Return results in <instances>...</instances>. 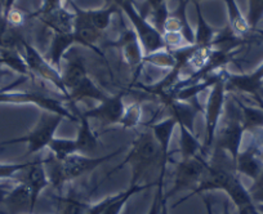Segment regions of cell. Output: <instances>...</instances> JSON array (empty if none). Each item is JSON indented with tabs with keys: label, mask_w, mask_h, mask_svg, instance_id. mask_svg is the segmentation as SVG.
<instances>
[{
	"label": "cell",
	"mask_w": 263,
	"mask_h": 214,
	"mask_svg": "<svg viewBox=\"0 0 263 214\" xmlns=\"http://www.w3.org/2000/svg\"><path fill=\"white\" fill-rule=\"evenodd\" d=\"M126 164L132 168V178L129 186L141 185V180L145 177L147 172L155 167H160L163 164V155L159 143L156 142L151 129L143 130L137 134L135 141L132 142L130 150L125 156L123 162L110 170L106 178H110L120 169H123Z\"/></svg>",
	"instance_id": "obj_1"
},
{
	"label": "cell",
	"mask_w": 263,
	"mask_h": 214,
	"mask_svg": "<svg viewBox=\"0 0 263 214\" xmlns=\"http://www.w3.org/2000/svg\"><path fill=\"white\" fill-rule=\"evenodd\" d=\"M119 152H121V148H118L114 152L101 156V158H90V156L82 155V153H75V155L69 156L63 162H58L57 159L49 152V155L44 158V167L52 187L57 190L58 193H62L66 183L71 182L87 173L93 172L103 163L108 162L116 155H119Z\"/></svg>",
	"instance_id": "obj_2"
},
{
	"label": "cell",
	"mask_w": 263,
	"mask_h": 214,
	"mask_svg": "<svg viewBox=\"0 0 263 214\" xmlns=\"http://www.w3.org/2000/svg\"><path fill=\"white\" fill-rule=\"evenodd\" d=\"M63 119L65 118L62 115L53 114V112L49 114V112H47L44 110V111H42L39 122H37V124L35 125V128L31 132L27 133L26 135H22V137L12 138V140L0 142V148L25 142L27 143V152L25 155L26 158L27 156L34 155V153L40 152L45 147H48L50 141L54 138L55 132H57L58 127H60Z\"/></svg>",
	"instance_id": "obj_3"
},
{
	"label": "cell",
	"mask_w": 263,
	"mask_h": 214,
	"mask_svg": "<svg viewBox=\"0 0 263 214\" xmlns=\"http://www.w3.org/2000/svg\"><path fill=\"white\" fill-rule=\"evenodd\" d=\"M26 76L16 80L8 87L0 89V103H9V105H25V103H32L39 107H42L45 111L53 112V114L62 115L65 119H69L71 122L78 123V118L71 111L66 110L62 106L61 101L53 100L47 95L39 94V93L30 92H13L14 88L21 85L25 82Z\"/></svg>",
	"instance_id": "obj_4"
},
{
	"label": "cell",
	"mask_w": 263,
	"mask_h": 214,
	"mask_svg": "<svg viewBox=\"0 0 263 214\" xmlns=\"http://www.w3.org/2000/svg\"><path fill=\"white\" fill-rule=\"evenodd\" d=\"M226 105V77H222L214 87L211 88L208 101L203 114L205 118V141L203 143V153L205 158L211 153L214 145L217 128L223 115Z\"/></svg>",
	"instance_id": "obj_5"
},
{
	"label": "cell",
	"mask_w": 263,
	"mask_h": 214,
	"mask_svg": "<svg viewBox=\"0 0 263 214\" xmlns=\"http://www.w3.org/2000/svg\"><path fill=\"white\" fill-rule=\"evenodd\" d=\"M118 7L123 9L124 13L128 16V18L133 24L136 34H137L141 45H142L145 57L165 49L163 34L158 31L145 17L141 16L132 0H124Z\"/></svg>",
	"instance_id": "obj_6"
},
{
	"label": "cell",
	"mask_w": 263,
	"mask_h": 214,
	"mask_svg": "<svg viewBox=\"0 0 263 214\" xmlns=\"http://www.w3.org/2000/svg\"><path fill=\"white\" fill-rule=\"evenodd\" d=\"M206 165H208V160L203 155H199L196 158L182 159L181 162L177 163L173 187L165 193L166 198L169 199L187 190L194 191L200 182L206 169Z\"/></svg>",
	"instance_id": "obj_7"
},
{
	"label": "cell",
	"mask_w": 263,
	"mask_h": 214,
	"mask_svg": "<svg viewBox=\"0 0 263 214\" xmlns=\"http://www.w3.org/2000/svg\"><path fill=\"white\" fill-rule=\"evenodd\" d=\"M244 128L230 112H227L224 119H221L214 137V148L224 151L231 156L234 163H236L239 155L240 142L242 138Z\"/></svg>",
	"instance_id": "obj_8"
},
{
	"label": "cell",
	"mask_w": 263,
	"mask_h": 214,
	"mask_svg": "<svg viewBox=\"0 0 263 214\" xmlns=\"http://www.w3.org/2000/svg\"><path fill=\"white\" fill-rule=\"evenodd\" d=\"M22 45H24L25 48V61H26V65L27 67H29L30 71H32L35 75L42 77L45 82L54 85V87L65 95V98L69 100V92L66 89L65 84H63L61 72L58 71L48 60H45L44 57L40 56L39 52H37L35 48H32L29 43L24 40Z\"/></svg>",
	"instance_id": "obj_9"
},
{
	"label": "cell",
	"mask_w": 263,
	"mask_h": 214,
	"mask_svg": "<svg viewBox=\"0 0 263 214\" xmlns=\"http://www.w3.org/2000/svg\"><path fill=\"white\" fill-rule=\"evenodd\" d=\"M14 182H22L29 187L30 193H31L32 208L35 209L40 193L50 185L44 167V158L37 156L34 160L29 162L27 167L14 177Z\"/></svg>",
	"instance_id": "obj_10"
},
{
	"label": "cell",
	"mask_w": 263,
	"mask_h": 214,
	"mask_svg": "<svg viewBox=\"0 0 263 214\" xmlns=\"http://www.w3.org/2000/svg\"><path fill=\"white\" fill-rule=\"evenodd\" d=\"M124 93L107 97L101 101L100 105L82 112L87 119H97L103 125H114L120 124L123 115L125 112V105H124Z\"/></svg>",
	"instance_id": "obj_11"
},
{
	"label": "cell",
	"mask_w": 263,
	"mask_h": 214,
	"mask_svg": "<svg viewBox=\"0 0 263 214\" xmlns=\"http://www.w3.org/2000/svg\"><path fill=\"white\" fill-rule=\"evenodd\" d=\"M70 4L75 9L74 30H72L75 43H80V44L85 45V47L90 48V49L97 50L96 49V44L102 39V32L93 26V24L88 18L87 12L84 9H80L72 2Z\"/></svg>",
	"instance_id": "obj_12"
},
{
	"label": "cell",
	"mask_w": 263,
	"mask_h": 214,
	"mask_svg": "<svg viewBox=\"0 0 263 214\" xmlns=\"http://www.w3.org/2000/svg\"><path fill=\"white\" fill-rule=\"evenodd\" d=\"M177 122L173 116H169L166 119L160 120V122L151 123L148 128L153 132L156 142L159 143L163 155V164H161L160 173L166 174V164L169 162V147H171L172 138H173L174 128L177 127Z\"/></svg>",
	"instance_id": "obj_13"
},
{
	"label": "cell",
	"mask_w": 263,
	"mask_h": 214,
	"mask_svg": "<svg viewBox=\"0 0 263 214\" xmlns=\"http://www.w3.org/2000/svg\"><path fill=\"white\" fill-rule=\"evenodd\" d=\"M0 201H3L8 210L12 214H32L34 208H32L31 193H30L29 187L25 183H16L12 190L4 193Z\"/></svg>",
	"instance_id": "obj_14"
},
{
	"label": "cell",
	"mask_w": 263,
	"mask_h": 214,
	"mask_svg": "<svg viewBox=\"0 0 263 214\" xmlns=\"http://www.w3.org/2000/svg\"><path fill=\"white\" fill-rule=\"evenodd\" d=\"M55 214H87L93 204H90L89 198L84 192H77L71 190L69 195L62 196L60 193L54 196Z\"/></svg>",
	"instance_id": "obj_15"
},
{
	"label": "cell",
	"mask_w": 263,
	"mask_h": 214,
	"mask_svg": "<svg viewBox=\"0 0 263 214\" xmlns=\"http://www.w3.org/2000/svg\"><path fill=\"white\" fill-rule=\"evenodd\" d=\"M116 45L123 50L124 60L129 66H138L143 62L145 53L135 30H124Z\"/></svg>",
	"instance_id": "obj_16"
},
{
	"label": "cell",
	"mask_w": 263,
	"mask_h": 214,
	"mask_svg": "<svg viewBox=\"0 0 263 214\" xmlns=\"http://www.w3.org/2000/svg\"><path fill=\"white\" fill-rule=\"evenodd\" d=\"M66 67L63 72L61 74L62 76V82L65 84L67 92H71L72 89L78 87L83 80L88 77L87 67H85L84 61L80 56H78L77 53L70 54V57L66 56Z\"/></svg>",
	"instance_id": "obj_17"
},
{
	"label": "cell",
	"mask_w": 263,
	"mask_h": 214,
	"mask_svg": "<svg viewBox=\"0 0 263 214\" xmlns=\"http://www.w3.org/2000/svg\"><path fill=\"white\" fill-rule=\"evenodd\" d=\"M37 17L45 26L52 29L55 34H72L75 14L70 13L65 7H61L50 13Z\"/></svg>",
	"instance_id": "obj_18"
},
{
	"label": "cell",
	"mask_w": 263,
	"mask_h": 214,
	"mask_svg": "<svg viewBox=\"0 0 263 214\" xmlns=\"http://www.w3.org/2000/svg\"><path fill=\"white\" fill-rule=\"evenodd\" d=\"M78 123H79V128H78V135L75 138L78 153L85 155V153L93 152L98 147V134L93 132L89 124V119H87L82 112L79 114Z\"/></svg>",
	"instance_id": "obj_19"
},
{
	"label": "cell",
	"mask_w": 263,
	"mask_h": 214,
	"mask_svg": "<svg viewBox=\"0 0 263 214\" xmlns=\"http://www.w3.org/2000/svg\"><path fill=\"white\" fill-rule=\"evenodd\" d=\"M166 107L171 111V116H173L176 119L177 124H182L187 128L189 130L194 132V119L196 116L197 111H201L203 110L197 106L192 105L189 102H181V101L177 100H171L166 103Z\"/></svg>",
	"instance_id": "obj_20"
},
{
	"label": "cell",
	"mask_w": 263,
	"mask_h": 214,
	"mask_svg": "<svg viewBox=\"0 0 263 214\" xmlns=\"http://www.w3.org/2000/svg\"><path fill=\"white\" fill-rule=\"evenodd\" d=\"M74 43L75 39L72 34H55L54 32V36L50 43L49 52H48V61L57 70L60 69L61 61L65 57L67 49H70Z\"/></svg>",
	"instance_id": "obj_21"
},
{
	"label": "cell",
	"mask_w": 263,
	"mask_h": 214,
	"mask_svg": "<svg viewBox=\"0 0 263 214\" xmlns=\"http://www.w3.org/2000/svg\"><path fill=\"white\" fill-rule=\"evenodd\" d=\"M179 152L182 159L196 158L199 155H203V143L197 140L194 132L187 129L184 125L179 124ZM205 158V156H204Z\"/></svg>",
	"instance_id": "obj_22"
},
{
	"label": "cell",
	"mask_w": 263,
	"mask_h": 214,
	"mask_svg": "<svg viewBox=\"0 0 263 214\" xmlns=\"http://www.w3.org/2000/svg\"><path fill=\"white\" fill-rule=\"evenodd\" d=\"M236 173H242L253 180H258L260 176V164L255 159L254 152L252 150H247L244 152H239L235 163Z\"/></svg>",
	"instance_id": "obj_23"
},
{
	"label": "cell",
	"mask_w": 263,
	"mask_h": 214,
	"mask_svg": "<svg viewBox=\"0 0 263 214\" xmlns=\"http://www.w3.org/2000/svg\"><path fill=\"white\" fill-rule=\"evenodd\" d=\"M196 11H197V30L195 34V43L196 47H212L213 45L214 39H216V31L212 29L208 25V22L204 20L203 14H201L200 7L196 3Z\"/></svg>",
	"instance_id": "obj_24"
},
{
	"label": "cell",
	"mask_w": 263,
	"mask_h": 214,
	"mask_svg": "<svg viewBox=\"0 0 263 214\" xmlns=\"http://www.w3.org/2000/svg\"><path fill=\"white\" fill-rule=\"evenodd\" d=\"M49 152L57 159L58 162H63L69 156L78 153V147L75 140H66V138H53L48 145Z\"/></svg>",
	"instance_id": "obj_25"
},
{
	"label": "cell",
	"mask_w": 263,
	"mask_h": 214,
	"mask_svg": "<svg viewBox=\"0 0 263 214\" xmlns=\"http://www.w3.org/2000/svg\"><path fill=\"white\" fill-rule=\"evenodd\" d=\"M85 12H87L88 18L90 20L93 26L100 30L101 32H103L111 25V17L115 12H118V6L112 4V6L106 7V8L102 9H90V11Z\"/></svg>",
	"instance_id": "obj_26"
},
{
	"label": "cell",
	"mask_w": 263,
	"mask_h": 214,
	"mask_svg": "<svg viewBox=\"0 0 263 214\" xmlns=\"http://www.w3.org/2000/svg\"><path fill=\"white\" fill-rule=\"evenodd\" d=\"M141 119H142V105L141 102H135L125 107V112H124L120 124L124 128L135 129L141 124Z\"/></svg>",
	"instance_id": "obj_27"
},
{
	"label": "cell",
	"mask_w": 263,
	"mask_h": 214,
	"mask_svg": "<svg viewBox=\"0 0 263 214\" xmlns=\"http://www.w3.org/2000/svg\"><path fill=\"white\" fill-rule=\"evenodd\" d=\"M29 162L25 163H9V164H0V180H13L21 170L27 167Z\"/></svg>",
	"instance_id": "obj_28"
},
{
	"label": "cell",
	"mask_w": 263,
	"mask_h": 214,
	"mask_svg": "<svg viewBox=\"0 0 263 214\" xmlns=\"http://www.w3.org/2000/svg\"><path fill=\"white\" fill-rule=\"evenodd\" d=\"M164 178L165 176L159 174L158 181H156V186H158V191H156L155 196H154V200L151 203L150 209H148L147 214H159L160 213L161 209V204H163V199H164Z\"/></svg>",
	"instance_id": "obj_29"
},
{
	"label": "cell",
	"mask_w": 263,
	"mask_h": 214,
	"mask_svg": "<svg viewBox=\"0 0 263 214\" xmlns=\"http://www.w3.org/2000/svg\"><path fill=\"white\" fill-rule=\"evenodd\" d=\"M61 7H62V0H44V2H43L42 9L37 12V16L50 13V12L55 11V9L61 8Z\"/></svg>",
	"instance_id": "obj_30"
},
{
	"label": "cell",
	"mask_w": 263,
	"mask_h": 214,
	"mask_svg": "<svg viewBox=\"0 0 263 214\" xmlns=\"http://www.w3.org/2000/svg\"><path fill=\"white\" fill-rule=\"evenodd\" d=\"M166 3V0H146L145 4H143V8L142 11L140 12V14L142 17H146V14L148 13L150 11H153V9L158 8V7L163 6V4Z\"/></svg>",
	"instance_id": "obj_31"
},
{
	"label": "cell",
	"mask_w": 263,
	"mask_h": 214,
	"mask_svg": "<svg viewBox=\"0 0 263 214\" xmlns=\"http://www.w3.org/2000/svg\"><path fill=\"white\" fill-rule=\"evenodd\" d=\"M159 214H169V209H168V198L164 195L163 199V204H161V209H160V213Z\"/></svg>",
	"instance_id": "obj_32"
},
{
	"label": "cell",
	"mask_w": 263,
	"mask_h": 214,
	"mask_svg": "<svg viewBox=\"0 0 263 214\" xmlns=\"http://www.w3.org/2000/svg\"><path fill=\"white\" fill-rule=\"evenodd\" d=\"M204 203H205V209H206V214H213V206H212V201L209 200L208 196L203 198Z\"/></svg>",
	"instance_id": "obj_33"
},
{
	"label": "cell",
	"mask_w": 263,
	"mask_h": 214,
	"mask_svg": "<svg viewBox=\"0 0 263 214\" xmlns=\"http://www.w3.org/2000/svg\"><path fill=\"white\" fill-rule=\"evenodd\" d=\"M13 4H14V0H7V3H6V14H4V16H7L9 11H12V7H13Z\"/></svg>",
	"instance_id": "obj_34"
},
{
	"label": "cell",
	"mask_w": 263,
	"mask_h": 214,
	"mask_svg": "<svg viewBox=\"0 0 263 214\" xmlns=\"http://www.w3.org/2000/svg\"><path fill=\"white\" fill-rule=\"evenodd\" d=\"M222 214H232L231 210H230V204L227 203V201L223 204V210H222Z\"/></svg>",
	"instance_id": "obj_35"
},
{
	"label": "cell",
	"mask_w": 263,
	"mask_h": 214,
	"mask_svg": "<svg viewBox=\"0 0 263 214\" xmlns=\"http://www.w3.org/2000/svg\"><path fill=\"white\" fill-rule=\"evenodd\" d=\"M7 188H9L8 185H3V183H0V198L7 192Z\"/></svg>",
	"instance_id": "obj_36"
},
{
	"label": "cell",
	"mask_w": 263,
	"mask_h": 214,
	"mask_svg": "<svg viewBox=\"0 0 263 214\" xmlns=\"http://www.w3.org/2000/svg\"><path fill=\"white\" fill-rule=\"evenodd\" d=\"M7 74H8L7 71H4V70H0V83H2V80L4 79V76H6Z\"/></svg>",
	"instance_id": "obj_37"
},
{
	"label": "cell",
	"mask_w": 263,
	"mask_h": 214,
	"mask_svg": "<svg viewBox=\"0 0 263 214\" xmlns=\"http://www.w3.org/2000/svg\"><path fill=\"white\" fill-rule=\"evenodd\" d=\"M112 2V4H115V6H119V4L121 3V2H124V0H111Z\"/></svg>",
	"instance_id": "obj_38"
},
{
	"label": "cell",
	"mask_w": 263,
	"mask_h": 214,
	"mask_svg": "<svg viewBox=\"0 0 263 214\" xmlns=\"http://www.w3.org/2000/svg\"><path fill=\"white\" fill-rule=\"evenodd\" d=\"M186 2H189V0H186Z\"/></svg>",
	"instance_id": "obj_39"
},
{
	"label": "cell",
	"mask_w": 263,
	"mask_h": 214,
	"mask_svg": "<svg viewBox=\"0 0 263 214\" xmlns=\"http://www.w3.org/2000/svg\"><path fill=\"white\" fill-rule=\"evenodd\" d=\"M0 214H2V211H0Z\"/></svg>",
	"instance_id": "obj_40"
}]
</instances>
